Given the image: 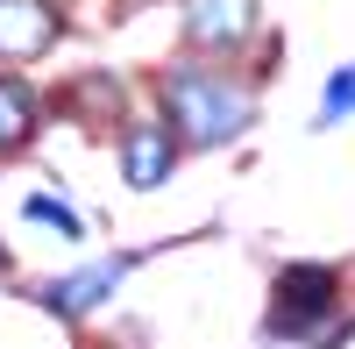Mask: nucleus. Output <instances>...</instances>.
<instances>
[{
	"mask_svg": "<svg viewBox=\"0 0 355 349\" xmlns=\"http://www.w3.org/2000/svg\"><path fill=\"white\" fill-rule=\"evenodd\" d=\"M164 100H171V122L185 143H227L249 122V93L227 86V79H206V72H171Z\"/></svg>",
	"mask_w": 355,
	"mask_h": 349,
	"instance_id": "nucleus-1",
	"label": "nucleus"
},
{
	"mask_svg": "<svg viewBox=\"0 0 355 349\" xmlns=\"http://www.w3.org/2000/svg\"><path fill=\"white\" fill-rule=\"evenodd\" d=\"M121 171H128V186H164V171H171V136L157 122H135L128 143H121Z\"/></svg>",
	"mask_w": 355,
	"mask_h": 349,
	"instance_id": "nucleus-5",
	"label": "nucleus"
},
{
	"mask_svg": "<svg viewBox=\"0 0 355 349\" xmlns=\"http://www.w3.org/2000/svg\"><path fill=\"white\" fill-rule=\"evenodd\" d=\"M28 214H36V221H50L57 236H85V221H78V207H57L50 193H36V200H28Z\"/></svg>",
	"mask_w": 355,
	"mask_h": 349,
	"instance_id": "nucleus-8",
	"label": "nucleus"
},
{
	"mask_svg": "<svg viewBox=\"0 0 355 349\" xmlns=\"http://www.w3.org/2000/svg\"><path fill=\"white\" fill-rule=\"evenodd\" d=\"M249 22H256V0H192L185 8V36L220 50V43H242Z\"/></svg>",
	"mask_w": 355,
	"mask_h": 349,
	"instance_id": "nucleus-4",
	"label": "nucleus"
},
{
	"mask_svg": "<svg viewBox=\"0 0 355 349\" xmlns=\"http://www.w3.org/2000/svg\"><path fill=\"white\" fill-rule=\"evenodd\" d=\"M50 43H57V8L50 0H0V57L28 65Z\"/></svg>",
	"mask_w": 355,
	"mask_h": 349,
	"instance_id": "nucleus-3",
	"label": "nucleus"
},
{
	"mask_svg": "<svg viewBox=\"0 0 355 349\" xmlns=\"http://www.w3.org/2000/svg\"><path fill=\"white\" fill-rule=\"evenodd\" d=\"M28 129H36V93L8 72L0 79V150H15V143H28Z\"/></svg>",
	"mask_w": 355,
	"mask_h": 349,
	"instance_id": "nucleus-7",
	"label": "nucleus"
},
{
	"mask_svg": "<svg viewBox=\"0 0 355 349\" xmlns=\"http://www.w3.org/2000/svg\"><path fill=\"white\" fill-rule=\"evenodd\" d=\"M334 300V271L327 264H291L277 278V300H270V335H291V328H313Z\"/></svg>",
	"mask_w": 355,
	"mask_h": 349,
	"instance_id": "nucleus-2",
	"label": "nucleus"
},
{
	"mask_svg": "<svg viewBox=\"0 0 355 349\" xmlns=\"http://www.w3.org/2000/svg\"><path fill=\"white\" fill-rule=\"evenodd\" d=\"M341 114H355V72L327 79V114H320V122H341Z\"/></svg>",
	"mask_w": 355,
	"mask_h": 349,
	"instance_id": "nucleus-9",
	"label": "nucleus"
},
{
	"mask_svg": "<svg viewBox=\"0 0 355 349\" xmlns=\"http://www.w3.org/2000/svg\"><path fill=\"white\" fill-rule=\"evenodd\" d=\"M128 271V257H114V264H93V271H78V278H50V307L57 314H85V307H100L107 293H114V278Z\"/></svg>",
	"mask_w": 355,
	"mask_h": 349,
	"instance_id": "nucleus-6",
	"label": "nucleus"
},
{
	"mask_svg": "<svg viewBox=\"0 0 355 349\" xmlns=\"http://www.w3.org/2000/svg\"><path fill=\"white\" fill-rule=\"evenodd\" d=\"M0 271H8V250H0Z\"/></svg>",
	"mask_w": 355,
	"mask_h": 349,
	"instance_id": "nucleus-10",
	"label": "nucleus"
}]
</instances>
